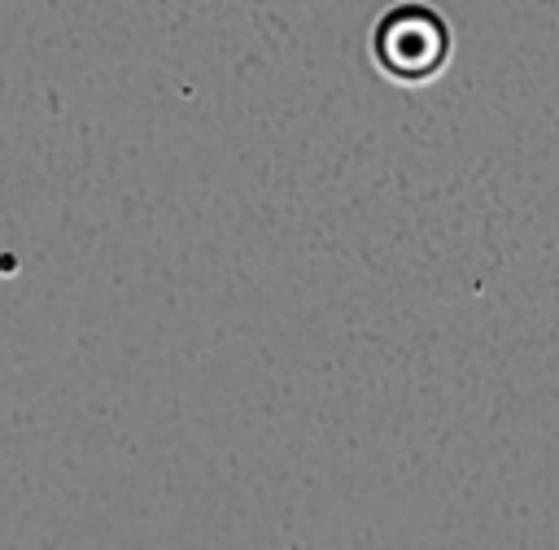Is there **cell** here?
Returning a JSON list of instances; mask_svg holds the SVG:
<instances>
[{
    "mask_svg": "<svg viewBox=\"0 0 559 550\" xmlns=\"http://www.w3.org/2000/svg\"><path fill=\"white\" fill-rule=\"evenodd\" d=\"M441 48H445L441 26L424 13H415V9L393 13L380 26V61L397 74H424L428 65L441 61Z\"/></svg>",
    "mask_w": 559,
    "mask_h": 550,
    "instance_id": "obj_1",
    "label": "cell"
}]
</instances>
